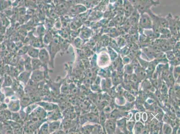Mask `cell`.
<instances>
[{"instance_id":"6da1fadb","label":"cell","mask_w":180,"mask_h":134,"mask_svg":"<svg viewBox=\"0 0 180 134\" xmlns=\"http://www.w3.org/2000/svg\"><path fill=\"white\" fill-rule=\"evenodd\" d=\"M168 22V28L170 32L176 35L180 34V17L174 16L172 14H169L166 17Z\"/></svg>"},{"instance_id":"7a4b0ae2","label":"cell","mask_w":180,"mask_h":134,"mask_svg":"<svg viewBox=\"0 0 180 134\" xmlns=\"http://www.w3.org/2000/svg\"><path fill=\"white\" fill-rule=\"evenodd\" d=\"M159 0H139V3L136 8L140 14L146 13L153 7H156L160 5Z\"/></svg>"},{"instance_id":"3957f363","label":"cell","mask_w":180,"mask_h":134,"mask_svg":"<svg viewBox=\"0 0 180 134\" xmlns=\"http://www.w3.org/2000/svg\"><path fill=\"white\" fill-rule=\"evenodd\" d=\"M60 38L59 37L56 35L53 37L51 42L49 44L50 49V60L53 62V59L57 53L60 50Z\"/></svg>"},{"instance_id":"277c9868","label":"cell","mask_w":180,"mask_h":134,"mask_svg":"<svg viewBox=\"0 0 180 134\" xmlns=\"http://www.w3.org/2000/svg\"><path fill=\"white\" fill-rule=\"evenodd\" d=\"M138 25L140 28L143 29H151L152 28V21L149 14L144 13L140 15Z\"/></svg>"},{"instance_id":"5b68a950","label":"cell","mask_w":180,"mask_h":134,"mask_svg":"<svg viewBox=\"0 0 180 134\" xmlns=\"http://www.w3.org/2000/svg\"><path fill=\"white\" fill-rule=\"evenodd\" d=\"M38 58L43 64H47L50 61V56L48 51L45 49L39 50Z\"/></svg>"},{"instance_id":"8992f818","label":"cell","mask_w":180,"mask_h":134,"mask_svg":"<svg viewBox=\"0 0 180 134\" xmlns=\"http://www.w3.org/2000/svg\"><path fill=\"white\" fill-rule=\"evenodd\" d=\"M31 74V79L35 82L41 81L44 77V72L39 70H34Z\"/></svg>"},{"instance_id":"52a82bcc","label":"cell","mask_w":180,"mask_h":134,"mask_svg":"<svg viewBox=\"0 0 180 134\" xmlns=\"http://www.w3.org/2000/svg\"><path fill=\"white\" fill-rule=\"evenodd\" d=\"M38 104L47 111H52L58 108L57 105L49 102H39Z\"/></svg>"},{"instance_id":"ba28073f","label":"cell","mask_w":180,"mask_h":134,"mask_svg":"<svg viewBox=\"0 0 180 134\" xmlns=\"http://www.w3.org/2000/svg\"><path fill=\"white\" fill-rule=\"evenodd\" d=\"M39 50L37 48H35L33 46H30L28 47V53L29 56L31 58H38L39 53Z\"/></svg>"},{"instance_id":"9c48e42d","label":"cell","mask_w":180,"mask_h":134,"mask_svg":"<svg viewBox=\"0 0 180 134\" xmlns=\"http://www.w3.org/2000/svg\"><path fill=\"white\" fill-rule=\"evenodd\" d=\"M86 10H87V8L85 6L78 5L71 8L70 11L72 14H75L83 13L86 11Z\"/></svg>"},{"instance_id":"30bf717a","label":"cell","mask_w":180,"mask_h":134,"mask_svg":"<svg viewBox=\"0 0 180 134\" xmlns=\"http://www.w3.org/2000/svg\"><path fill=\"white\" fill-rule=\"evenodd\" d=\"M31 73V72L27 71L22 72L18 76V79L24 84H26L29 79Z\"/></svg>"},{"instance_id":"8fae6325","label":"cell","mask_w":180,"mask_h":134,"mask_svg":"<svg viewBox=\"0 0 180 134\" xmlns=\"http://www.w3.org/2000/svg\"><path fill=\"white\" fill-rule=\"evenodd\" d=\"M49 129L50 134L56 132L60 127V121H54L49 123Z\"/></svg>"},{"instance_id":"7c38bea8","label":"cell","mask_w":180,"mask_h":134,"mask_svg":"<svg viewBox=\"0 0 180 134\" xmlns=\"http://www.w3.org/2000/svg\"><path fill=\"white\" fill-rule=\"evenodd\" d=\"M31 63L32 71L34 70H39L41 66L43 64V63L39 60L38 58H31Z\"/></svg>"},{"instance_id":"4fadbf2b","label":"cell","mask_w":180,"mask_h":134,"mask_svg":"<svg viewBox=\"0 0 180 134\" xmlns=\"http://www.w3.org/2000/svg\"><path fill=\"white\" fill-rule=\"evenodd\" d=\"M34 115L37 118H41L45 117L46 113L42 107H39L34 111Z\"/></svg>"},{"instance_id":"5bb4252c","label":"cell","mask_w":180,"mask_h":134,"mask_svg":"<svg viewBox=\"0 0 180 134\" xmlns=\"http://www.w3.org/2000/svg\"><path fill=\"white\" fill-rule=\"evenodd\" d=\"M20 103L18 100L11 101L9 105V108L10 110L16 112L20 109Z\"/></svg>"},{"instance_id":"9a60e30c","label":"cell","mask_w":180,"mask_h":134,"mask_svg":"<svg viewBox=\"0 0 180 134\" xmlns=\"http://www.w3.org/2000/svg\"><path fill=\"white\" fill-rule=\"evenodd\" d=\"M39 133L44 134H50L49 123L47 122L43 123L39 128Z\"/></svg>"},{"instance_id":"2e32d148","label":"cell","mask_w":180,"mask_h":134,"mask_svg":"<svg viewBox=\"0 0 180 134\" xmlns=\"http://www.w3.org/2000/svg\"><path fill=\"white\" fill-rule=\"evenodd\" d=\"M52 38H53V36L51 32H48L44 36L43 40V43L45 44L49 45L51 42Z\"/></svg>"},{"instance_id":"e0dca14e","label":"cell","mask_w":180,"mask_h":134,"mask_svg":"<svg viewBox=\"0 0 180 134\" xmlns=\"http://www.w3.org/2000/svg\"><path fill=\"white\" fill-rule=\"evenodd\" d=\"M31 59L30 57H28L25 60L24 63V66L25 70L27 71L31 72L32 71L31 66Z\"/></svg>"},{"instance_id":"ac0fdd59","label":"cell","mask_w":180,"mask_h":134,"mask_svg":"<svg viewBox=\"0 0 180 134\" xmlns=\"http://www.w3.org/2000/svg\"><path fill=\"white\" fill-rule=\"evenodd\" d=\"M7 1L6 0H1L0 1V9H5L8 7Z\"/></svg>"},{"instance_id":"d6986e66","label":"cell","mask_w":180,"mask_h":134,"mask_svg":"<svg viewBox=\"0 0 180 134\" xmlns=\"http://www.w3.org/2000/svg\"><path fill=\"white\" fill-rule=\"evenodd\" d=\"M108 126L109 127V130H113L114 129V125L112 122H109Z\"/></svg>"},{"instance_id":"ffe728a7","label":"cell","mask_w":180,"mask_h":134,"mask_svg":"<svg viewBox=\"0 0 180 134\" xmlns=\"http://www.w3.org/2000/svg\"><path fill=\"white\" fill-rule=\"evenodd\" d=\"M125 43V40L124 39H123L122 38H119V39H118V44L119 45H123Z\"/></svg>"},{"instance_id":"44dd1931","label":"cell","mask_w":180,"mask_h":134,"mask_svg":"<svg viewBox=\"0 0 180 134\" xmlns=\"http://www.w3.org/2000/svg\"><path fill=\"white\" fill-rule=\"evenodd\" d=\"M168 56L169 57V59L173 58V53H171V52L168 53Z\"/></svg>"},{"instance_id":"7402d4cb","label":"cell","mask_w":180,"mask_h":134,"mask_svg":"<svg viewBox=\"0 0 180 134\" xmlns=\"http://www.w3.org/2000/svg\"><path fill=\"white\" fill-rule=\"evenodd\" d=\"M66 1H72V0H65Z\"/></svg>"},{"instance_id":"603a6c76","label":"cell","mask_w":180,"mask_h":134,"mask_svg":"<svg viewBox=\"0 0 180 134\" xmlns=\"http://www.w3.org/2000/svg\"><path fill=\"white\" fill-rule=\"evenodd\" d=\"M0 1H1V0H0Z\"/></svg>"}]
</instances>
